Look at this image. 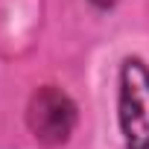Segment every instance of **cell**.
<instances>
[{"label":"cell","mask_w":149,"mask_h":149,"mask_svg":"<svg viewBox=\"0 0 149 149\" xmlns=\"http://www.w3.org/2000/svg\"><path fill=\"white\" fill-rule=\"evenodd\" d=\"M26 123L35 140H41L44 146H58L70 137L73 126H76V105L70 102L67 94L47 85L29 100Z\"/></svg>","instance_id":"7a4b0ae2"},{"label":"cell","mask_w":149,"mask_h":149,"mask_svg":"<svg viewBox=\"0 0 149 149\" xmlns=\"http://www.w3.org/2000/svg\"><path fill=\"white\" fill-rule=\"evenodd\" d=\"M120 129L129 149H149V70L137 58L120 70Z\"/></svg>","instance_id":"6da1fadb"},{"label":"cell","mask_w":149,"mask_h":149,"mask_svg":"<svg viewBox=\"0 0 149 149\" xmlns=\"http://www.w3.org/2000/svg\"><path fill=\"white\" fill-rule=\"evenodd\" d=\"M91 3H94V6H100V9H108V6H114V3H117V0H91Z\"/></svg>","instance_id":"3957f363"}]
</instances>
